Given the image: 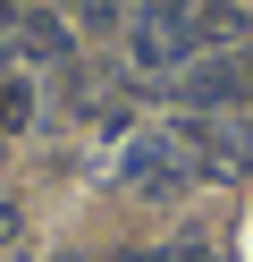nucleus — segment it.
Masks as SVG:
<instances>
[{
  "instance_id": "nucleus-3",
  "label": "nucleus",
  "mask_w": 253,
  "mask_h": 262,
  "mask_svg": "<svg viewBox=\"0 0 253 262\" xmlns=\"http://www.w3.org/2000/svg\"><path fill=\"white\" fill-rule=\"evenodd\" d=\"M17 42H26L34 59H59V51H67V34H59V17H26V26H17Z\"/></svg>"
},
{
  "instance_id": "nucleus-6",
  "label": "nucleus",
  "mask_w": 253,
  "mask_h": 262,
  "mask_svg": "<svg viewBox=\"0 0 253 262\" xmlns=\"http://www.w3.org/2000/svg\"><path fill=\"white\" fill-rule=\"evenodd\" d=\"M9 237H17V203L0 194V245H9Z\"/></svg>"
},
{
  "instance_id": "nucleus-5",
  "label": "nucleus",
  "mask_w": 253,
  "mask_h": 262,
  "mask_svg": "<svg viewBox=\"0 0 253 262\" xmlns=\"http://www.w3.org/2000/svg\"><path fill=\"white\" fill-rule=\"evenodd\" d=\"M76 9H84V26H118L127 17V0H76Z\"/></svg>"
},
{
  "instance_id": "nucleus-7",
  "label": "nucleus",
  "mask_w": 253,
  "mask_h": 262,
  "mask_svg": "<svg viewBox=\"0 0 253 262\" xmlns=\"http://www.w3.org/2000/svg\"><path fill=\"white\" fill-rule=\"evenodd\" d=\"M127 262H160V254H127Z\"/></svg>"
},
{
  "instance_id": "nucleus-1",
  "label": "nucleus",
  "mask_w": 253,
  "mask_h": 262,
  "mask_svg": "<svg viewBox=\"0 0 253 262\" xmlns=\"http://www.w3.org/2000/svg\"><path fill=\"white\" fill-rule=\"evenodd\" d=\"M177 93H186L194 110H211V102H236V93H253V51L236 42V51L186 59V68H177Z\"/></svg>"
},
{
  "instance_id": "nucleus-4",
  "label": "nucleus",
  "mask_w": 253,
  "mask_h": 262,
  "mask_svg": "<svg viewBox=\"0 0 253 262\" xmlns=\"http://www.w3.org/2000/svg\"><path fill=\"white\" fill-rule=\"evenodd\" d=\"M26 119H34V85H0V136H17Z\"/></svg>"
},
{
  "instance_id": "nucleus-2",
  "label": "nucleus",
  "mask_w": 253,
  "mask_h": 262,
  "mask_svg": "<svg viewBox=\"0 0 253 262\" xmlns=\"http://www.w3.org/2000/svg\"><path fill=\"white\" fill-rule=\"evenodd\" d=\"M118 178H127L135 194H177L186 186V144L177 136H135V152H127Z\"/></svg>"
}]
</instances>
